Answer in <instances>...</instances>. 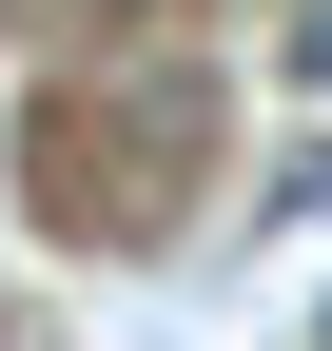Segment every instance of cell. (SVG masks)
<instances>
[{
    "label": "cell",
    "instance_id": "6da1fadb",
    "mask_svg": "<svg viewBox=\"0 0 332 351\" xmlns=\"http://www.w3.org/2000/svg\"><path fill=\"white\" fill-rule=\"evenodd\" d=\"M294 59H313V78H332V0H313V20H294Z\"/></svg>",
    "mask_w": 332,
    "mask_h": 351
},
{
    "label": "cell",
    "instance_id": "7a4b0ae2",
    "mask_svg": "<svg viewBox=\"0 0 332 351\" xmlns=\"http://www.w3.org/2000/svg\"><path fill=\"white\" fill-rule=\"evenodd\" d=\"M313 351H332V313H313Z\"/></svg>",
    "mask_w": 332,
    "mask_h": 351
}]
</instances>
